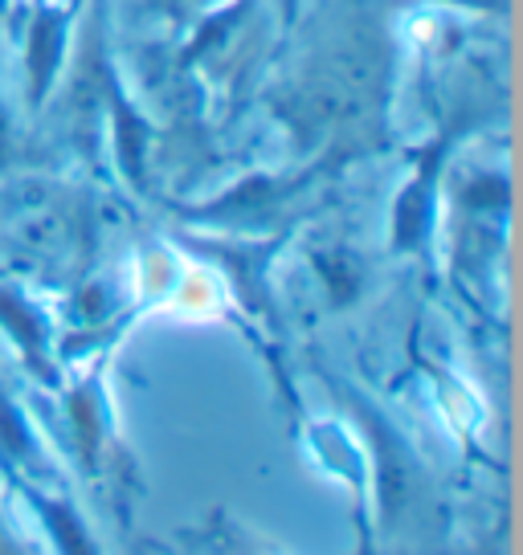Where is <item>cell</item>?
Listing matches in <instances>:
<instances>
[{
    "label": "cell",
    "mask_w": 523,
    "mask_h": 555,
    "mask_svg": "<svg viewBox=\"0 0 523 555\" xmlns=\"http://www.w3.org/2000/svg\"><path fill=\"white\" fill-rule=\"evenodd\" d=\"M58 57H62V17H37L34 25V46H29V87H34V99L46 94L53 69H58Z\"/></svg>",
    "instance_id": "6da1fadb"
},
{
    "label": "cell",
    "mask_w": 523,
    "mask_h": 555,
    "mask_svg": "<svg viewBox=\"0 0 523 555\" xmlns=\"http://www.w3.org/2000/svg\"><path fill=\"white\" fill-rule=\"evenodd\" d=\"M0 555H13V543H9V535L0 531Z\"/></svg>",
    "instance_id": "7a4b0ae2"
},
{
    "label": "cell",
    "mask_w": 523,
    "mask_h": 555,
    "mask_svg": "<svg viewBox=\"0 0 523 555\" xmlns=\"http://www.w3.org/2000/svg\"><path fill=\"white\" fill-rule=\"evenodd\" d=\"M462 4H479V9H495L499 0H462Z\"/></svg>",
    "instance_id": "3957f363"
}]
</instances>
